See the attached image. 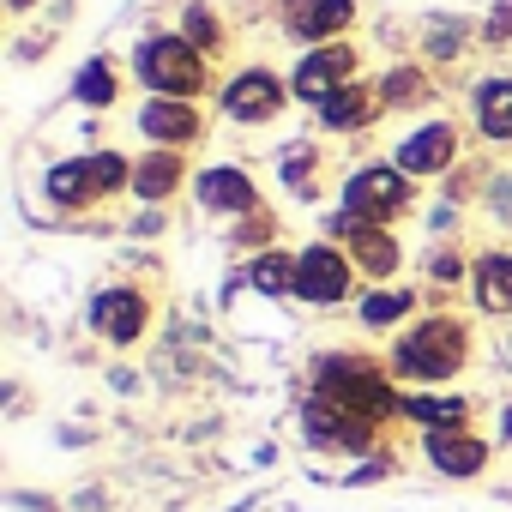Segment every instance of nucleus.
Here are the masks:
<instances>
[{
	"instance_id": "nucleus-1",
	"label": "nucleus",
	"mask_w": 512,
	"mask_h": 512,
	"mask_svg": "<svg viewBox=\"0 0 512 512\" xmlns=\"http://www.w3.org/2000/svg\"><path fill=\"white\" fill-rule=\"evenodd\" d=\"M320 398H332L338 410L368 416V422L398 410V392H392L374 368H362V362H350V356H326V362H320Z\"/></svg>"
},
{
	"instance_id": "nucleus-2",
	"label": "nucleus",
	"mask_w": 512,
	"mask_h": 512,
	"mask_svg": "<svg viewBox=\"0 0 512 512\" xmlns=\"http://www.w3.org/2000/svg\"><path fill=\"white\" fill-rule=\"evenodd\" d=\"M458 362H464V332L452 320H428L398 338V374L410 380H446L458 374Z\"/></svg>"
},
{
	"instance_id": "nucleus-3",
	"label": "nucleus",
	"mask_w": 512,
	"mask_h": 512,
	"mask_svg": "<svg viewBox=\"0 0 512 512\" xmlns=\"http://www.w3.org/2000/svg\"><path fill=\"white\" fill-rule=\"evenodd\" d=\"M139 79L151 85V91H163V97H193L199 91V79H205V67H199V49L187 43V37H151V43H139Z\"/></svg>"
},
{
	"instance_id": "nucleus-4",
	"label": "nucleus",
	"mask_w": 512,
	"mask_h": 512,
	"mask_svg": "<svg viewBox=\"0 0 512 512\" xmlns=\"http://www.w3.org/2000/svg\"><path fill=\"white\" fill-rule=\"evenodd\" d=\"M404 205H410L404 169H362V175H350V187H344V211H356L362 223L392 217V211H404Z\"/></svg>"
},
{
	"instance_id": "nucleus-5",
	"label": "nucleus",
	"mask_w": 512,
	"mask_h": 512,
	"mask_svg": "<svg viewBox=\"0 0 512 512\" xmlns=\"http://www.w3.org/2000/svg\"><path fill=\"white\" fill-rule=\"evenodd\" d=\"M302 428H308L314 446H338V452H368V446H374V422L338 410L332 398H314V404L302 410Z\"/></svg>"
},
{
	"instance_id": "nucleus-6",
	"label": "nucleus",
	"mask_w": 512,
	"mask_h": 512,
	"mask_svg": "<svg viewBox=\"0 0 512 512\" xmlns=\"http://www.w3.org/2000/svg\"><path fill=\"white\" fill-rule=\"evenodd\" d=\"M344 290H350L344 253H332V247H308L302 260H296V296H302V302L332 308V302H344Z\"/></svg>"
},
{
	"instance_id": "nucleus-7",
	"label": "nucleus",
	"mask_w": 512,
	"mask_h": 512,
	"mask_svg": "<svg viewBox=\"0 0 512 512\" xmlns=\"http://www.w3.org/2000/svg\"><path fill=\"white\" fill-rule=\"evenodd\" d=\"M350 67H356V55H350L344 43H326V49H314V55L296 67V97H308V103H326V97H338V91H344V79H350Z\"/></svg>"
},
{
	"instance_id": "nucleus-8",
	"label": "nucleus",
	"mask_w": 512,
	"mask_h": 512,
	"mask_svg": "<svg viewBox=\"0 0 512 512\" xmlns=\"http://www.w3.org/2000/svg\"><path fill=\"white\" fill-rule=\"evenodd\" d=\"M91 326H97L103 338H115V344H133V338L145 332V296H139V290H103V296L91 302Z\"/></svg>"
},
{
	"instance_id": "nucleus-9",
	"label": "nucleus",
	"mask_w": 512,
	"mask_h": 512,
	"mask_svg": "<svg viewBox=\"0 0 512 512\" xmlns=\"http://www.w3.org/2000/svg\"><path fill=\"white\" fill-rule=\"evenodd\" d=\"M278 103H284V85H278L272 73H241V79L223 91V109H229L235 121H266V115H278Z\"/></svg>"
},
{
	"instance_id": "nucleus-10",
	"label": "nucleus",
	"mask_w": 512,
	"mask_h": 512,
	"mask_svg": "<svg viewBox=\"0 0 512 512\" xmlns=\"http://www.w3.org/2000/svg\"><path fill=\"white\" fill-rule=\"evenodd\" d=\"M452 151H458L452 127L434 121V127H422V133H410V139L398 145V169H404V175H434V169L452 163Z\"/></svg>"
},
{
	"instance_id": "nucleus-11",
	"label": "nucleus",
	"mask_w": 512,
	"mask_h": 512,
	"mask_svg": "<svg viewBox=\"0 0 512 512\" xmlns=\"http://www.w3.org/2000/svg\"><path fill=\"white\" fill-rule=\"evenodd\" d=\"M428 464L446 470V476H476L488 464V446L458 434V428H428Z\"/></svg>"
},
{
	"instance_id": "nucleus-12",
	"label": "nucleus",
	"mask_w": 512,
	"mask_h": 512,
	"mask_svg": "<svg viewBox=\"0 0 512 512\" xmlns=\"http://www.w3.org/2000/svg\"><path fill=\"white\" fill-rule=\"evenodd\" d=\"M139 127H145L151 139H163V145H181V139L199 133V109H187L181 97H157V103H145Z\"/></svg>"
},
{
	"instance_id": "nucleus-13",
	"label": "nucleus",
	"mask_w": 512,
	"mask_h": 512,
	"mask_svg": "<svg viewBox=\"0 0 512 512\" xmlns=\"http://www.w3.org/2000/svg\"><path fill=\"white\" fill-rule=\"evenodd\" d=\"M199 199L211 211H253V205H260V193H253V181L241 169H205L199 175Z\"/></svg>"
},
{
	"instance_id": "nucleus-14",
	"label": "nucleus",
	"mask_w": 512,
	"mask_h": 512,
	"mask_svg": "<svg viewBox=\"0 0 512 512\" xmlns=\"http://www.w3.org/2000/svg\"><path fill=\"white\" fill-rule=\"evenodd\" d=\"M296 37H332L350 25V0H284Z\"/></svg>"
},
{
	"instance_id": "nucleus-15",
	"label": "nucleus",
	"mask_w": 512,
	"mask_h": 512,
	"mask_svg": "<svg viewBox=\"0 0 512 512\" xmlns=\"http://www.w3.org/2000/svg\"><path fill=\"white\" fill-rule=\"evenodd\" d=\"M476 302L488 314H512V253H488L476 266Z\"/></svg>"
},
{
	"instance_id": "nucleus-16",
	"label": "nucleus",
	"mask_w": 512,
	"mask_h": 512,
	"mask_svg": "<svg viewBox=\"0 0 512 512\" xmlns=\"http://www.w3.org/2000/svg\"><path fill=\"white\" fill-rule=\"evenodd\" d=\"M476 121L488 139H512V79H494L476 91Z\"/></svg>"
},
{
	"instance_id": "nucleus-17",
	"label": "nucleus",
	"mask_w": 512,
	"mask_h": 512,
	"mask_svg": "<svg viewBox=\"0 0 512 512\" xmlns=\"http://www.w3.org/2000/svg\"><path fill=\"white\" fill-rule=\"evenodd\" d=\"M320 115H326V127H344V133H350V127H368V121H374V97L344 85L338 97H326V103H320Z\"/></svg>"
},
{
	"instance_id": "nucleus-18",
	"label": "nucleus",
	"mask_w": 512,
	"mask_h": 512,
	"mask_svg": "<svg viewBox=\"0 0 512 512\" xmlns=\"http://www.w3.org/2000/svg\"><path fill=\"white\" fill-rule=\"evenodd\" d=\"M175 181H181V157H169V151H163V157H145V163L133 169V187H139V199H163Z\"/></svg>"
},
{
	"instance_id": "nucleus-19",
	"label": "nucleus",
	"mask_w": 512,
	"mask_h": 512,
	"mask_svg": "<svg viewBox=\"0 0 512 512\" xmlns=\"http://www.w3.org/2000/svg\"><path fill=\"white\" fill-rule=\"evenodd\" d=\"M253 290H266V296H290L296 290V266H290V253H260V266L247 272Z\"/></svg>"
},
{
	"instance_id": "nucleus-20",
	"label": "nucleus",
	"mask_w": 512,
	"mask_h": 512,
	"mask_svg": "<svg viewBox=\"0 0 512 512\" xmlns=\"http://www.w3.org/2000/svg\"><path fill=\"white\" fill-rule=\"evenodd\" d=\"M85 193H97L91 163H61V169H49V199H55V205H79Z\"/></svg>"
},
{
	"instance_id": "nucleus-21",
	"label": "nucleus",
	"mask_w": 512,
	"mask_h": 512,
	"mask_svg": "<svg viewBox=\"0 0 512 512\" xmlns=\"http://www.w3.org/2000/svg\"><path fill=\"white\" fill-rule=\"evenodd\" d=\"M350 241H356V260H362L368 272H380V278H386V272L398 266V241H392V235H380V229H356Z\"/></svg>"
},
{
	"instance_id": "nucleus-22",
	"label": "nucleus",
	"mask_w": 512,
	"mask_h": 512,
	"mask_svg": "<svg viewBox=\"0 0 512 512\" xmlns=\"http://www.w3.org/2000/svg\"><path fill=\"white\" fill-rule=\"evenodd\" d=\"M404 410L428 428H458L464 422V398H404Z\"/></svg>"
},
{
	"instance_id": "nucleus-23",
	"label": "nucleus",
	"mask_w": 512,
	"mask_h": 512,
	"mask_svg": "<svg viewBox=\"0 0 512 512\" xmlns=\"http://www.w3.org/2000/svg\"><path fill=\"white\" fill-rule=\"evenodd\" d=\"M404 308H410V296H398V290H374V296L362 302V320H368V326H392Z\"/></svg>"
},
{
	"instance_id": "nucleus-24",
	"label": "nucleus",
	"mask_w": 512,
	"mask_h": 512,
	"mask_svg": "<svg viewBox=\"0 0 512 512\" xmlns=\"http://www.w3.org/2000/svg\"><path fill=\"white\" fill-rule=\"evenodd\" d=\"M115 97V79H109V67L97 61V67H85L79 73V103H109Z\"/></svg>"
},
{
	"instance_id": "nucleus-25",
	"label": "nucleus",
	"mask_w": 512,
	"mask_h": 512,
	"mask_svg": "<svg viewBox=\"0 0 512 512\" xmlns=\"http://www.w3.org/2000/svg\"><path fill=\"white\" fill-rule=\"evenodd\" d=\"M181 25H187V43H193V49H211V43H217V25L205 19V7H187Z\"/></svg>"
},
{
	"instance_id": "nucleus-26",
	"label": "nucleus",
	"mask_w": 512,
	"mask_h": 512,
	"mask_svg": "<svg viewBox=\"0 0 512 512\" xmlns=\"http://www.w3.org/2000/svg\"><path fill=\"white\" fill-rule=\"evenodd\" d=\"M91 181H97V193H109V187H121L127 181V169H121V157H91Z\"/></svg>"
}]
</instances>
